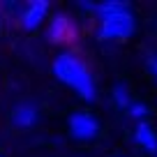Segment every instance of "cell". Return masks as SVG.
Here are the masks:
<instances>
[{
    "label": "cell",
    "instance_id": "1",
    "mask_svg": "<svg viewBox=\"0 0 157 157\" xmlns=\"http://www.w3.org/2000/svg\"><path fill=\"white\" fill-rule=\"evenodd\" d=\"M51 72L60 83L67 86L83 102L90 104L97 99V83H95L93 72L86 65V60L81 56H76L74 51H63V53L56 56L53 63H51Z\"/></svg>",
    "mask_w": 157,
    "mask_h": 157
},
{
    "label": "cell",
    "instance_id": "6",
    "mask_svg": "<svg viewBox=\"0 0 157 157\" xmlns=\"http://www.w3.org/2000/svg\"><path fill=\"white\" fill-rule=\"evenodd\" d=\"M37 120H39V106L30 99L19 102L10 113V123L16 129H33L37 125Z\"/></svg>",
    "mask_w": 157,
    "mask_h": 157
},
{
    "label": "cell",
    "instance_id": "7",
    "mask_svg": "<svg viewBox=\"0 0 157 157\" xmlns=\"http://www.w3.org/2000/svg\"><path fill=\"white\" fill-rule=\"evenodd\" d=\"M134 141H136V146L146 155L157 157V129L148 120L146 123H136V127H134Z\"/></svg>",
    "mask_w": 157,
    "mask_h": 157
},
{
    "label": "cell",
    "instance_id": "11",
    "mask_svg": "<svg viewBox=\"0 0 157 157\" xmlns=\"http://www.w3.org/2000/svg\"><path fill=\"white\" fill-rule=\"evenodd\" d=\"M143 65H146V72L150 74V78L157 83V51H148L143 56Z\"/></svg>",
    "mask_w": 157,
    "mask_h": 157
},
{
    "label": "cell",
    "instance_id": "2",
    "mask_svg": "<svg viewBox=\"0 0 157 157\" xmlns=\"http://www.w3.org/2000/svg\"><path fill=\"white\" fill-rule=\"evenodd\" d=\"M134 33H136V19H134L132 10L104 16L97 23V39L99 42H127Z\"/></svg>",
    "mask_w": 157,
    "mask_h": 157
},
{
    "label": "cell",
    "instance_id": "4",
    "mask_svg": "<svg viewBox=\"0 0 157 157\" xmlns=\"http://www.w3.org/2000/svg\"><path fill=\"white\" fill-rule=\"evenodd\" d=\"M67 132L76 141H93L102 132V123H99V118L95 113L86 111V109L83 111H74L67 118Z\"/></svg>",
    "mask_w": 157,
    "mask_h": 157
},
{
    "label": "cell",
    "instance_id": "9",
    "mask_svg": "<svg viewBox=\"0 0 157 157\" xmlns=\"http://www.w3.org/2000/svg\"><path fill=\"white\" fill-rule=\"evenodd\" d=\"M132 7L123 0H104V2H95V12L93 16L97 19H104V16H111V14H118V12H127Z\"/></svg>",
    "mask_w": 157,
    "mask_h": 157
},
{
    "label": "cell",
    "instance_id": "3",
    "mask_svg": "<svg viewBox=\"0 0 157 157\" xmlns=\"http://www.w3.org/2000/svg\"><path fill=\"white\" fill-rule=\"evenodd\" d=\"M46 42H51V44H69V42H74L78 35V25H76V19L74 16H69L67 12H56V14L49 16V21H46Z\"/></svg>",
    "mask_w": 157,
    "mask_h": 157
},
{
    "label": "cell",
    "instance_id": "12",
    "mask_svg": "<svg viewBox=\"0 0 157 157\" xmlns=\"http://www.w3.org/2000/svg\"><path fill=\"white\" fill-rule=\"evenodd\" d=\"M0 21H2V14H0Z\"/></svg>",
    "mask_w": 157,
    "mask_h": 157
},
{
    "label": "cell",
    "instance_id": "8",
    "mask_svg": "<svg viewBox=\"0 0 157 157\" xmlns=\"http://www.w3.org/2000/svg\"><path fill=\"white\" fill-rule=\"evenodd\" d=\"M132 90H129V86L127 83H116L111 88V102H113V106L116 109H120V111H127V106L132 104Z\"/></svg>",
    "mask_w": 157,
    "mask_h": 157
},
{
    "label": "cell",
    "instance_id": "13",
    "mask_svg": "<svg viewBox=\"0 0 157 157\" xmlns=\"http://www.w3.org/2000/svg\"><path fill=\"white\" fill-rule=\"evenodd\" d=\"M0 157H2V155H0Z\"/></svg>",
    "mask_w": 157,
    "mask_h": 157
},
{
    "label": "cell",
    "instance_id": "10",
    "mask_svg": "<svg viewBox=\"0 0 157 157\" xmlns=\"http://www.w3.org/2000/svg\"><path fill=\"white\" fill-rule=\"evenodd\" d=\"M127 113L132 120H136V123H146L148 116H150V106H148L146 102H141V99H132V104L127 106Z\"/></svg>",
    "mask_w": 157,
    "mask_h": 157
},
{
    "label": "cell",
    "instance_id": "5",
    "mask_svg": "<svg viewBox=\"0 0 157 157\" xmlns=\"http://www.w3.org/2000/svg\"><path fill=\"white\" fill-rule=\"evenodd\" d=\"M49 16H51V2L49 0H28L25 5H21L16 23L25 33H35V30H39L49 21Z\"/></svg>",
    "mask_w": 157,
    "mask_h": 157
}]
</instances>
